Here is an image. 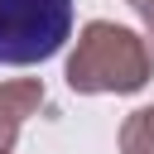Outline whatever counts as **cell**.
<instances>
[{"label": "cell", "mask_w": 154, "mask_h": 154, "mask_svg": "<svg viewBox=\"0 0 154 154\" xmlns=\"http://www.w3.org/2000/svg\"><path fill=\"white\" fill-rule=\"evenodd\" d=\"M43 106V82L38 77H19V82H5L0 87V154H10L19 125Z\"/></svg>", "instance_id": "obj_3"}, {"label": "cell", "mask_w": 154, "mask_h": 154, "mask_svg": "<svg viewBox=\"0 0 154 154\" xmlns=\"http://www.w3.org/2000/svg\"><path fill=\"white\" fill-rule=\"evenodd\" d=\"M120 154H154V106H140L120 125Z\"/></svg>", "instance_id": "obj_4"}, {"label": "cell", "mask_w": 154, "mask_h": 154, "mask_svg": "<svg viewBox=\"0 0 154 154\" xmlns=\"http://www.w3.org/2000/svg\"><path fill=\"white\" fill-rule=\"evenodd\" d=\"M130 5H135V14L144 19V34H149L144 43H149V53H154V0H130Z\"/></svg>", "instance_id": "obj_5"}, {"label": "cell", "mask_w": 154, "mask_h": 154, "mask_svg": "<svg viewBox=\"0 0 154 154\" xmlns=\"http://www.w3.org/2000/svg\"><path fill=\"white\" fill-rule=\"evenodd\" d=\"M154 72V53L149 43L125 29V24H111V19H91L67 58V87L82 91V96H125V91H140Z\"/></svg>", "instance_id": "obj_1"}, {"label": "cell", "mask_w": 154, "mask_h": 154, "mask_svg": "<svg viewBox=\"0 0 154 154\" xmlns=\"http://www.w3.org/2000/svg\"><path fill=\"white\" fill-rule=\"evenodd\" d=\"M72 34V0H0V67L53 58Z\"/></svg>", "instance_id": "obj_2"}]
</instances>
